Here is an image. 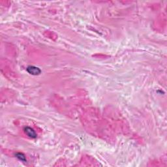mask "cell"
I'll use <instances>...</instances> for the list:
<instances>
[{
	"label": "cell",
	"mask_w": 167,
	"mask_h": 167,
	"mask_svg": "<svg viewBox=\"0 0 167 167\" xmlns=\"http://www.w3.org/2000/svg\"><path fill=\"white\" fill-rule=\"evenodd\" d=\"M26 70L29 74L34 75V76L39 75L41 73V70L39 67L35 66H28Z\"/></svg>",
	"instance_id": "cell-1"
},
{
	"label": "cell",
	"mask_w": 167,
	"mask_h": 167,
	"mask_svg": "<svg viewBox=\"0 0 167 167\" xmlns=\"http://www.w3.org/2000/svg\"><path fill=\"white\" fill-rule=\"evenodd\" d=\"M24 132L26 135H28L29 137L31 138V139H35L37 138V133H35L34 129L30 127H24Z\"/></svg>",
	"instance_id": "cell-2"
},
{
	"label": "cell",
	"mask_w": 167,
	"mask_h": 167,
	"mask_svg": "<svg viewBox=\"0 0 167 167\" xmlns=\"http://www.w3.org/2000/svg\"><path fill=\"white\" fill-rule=\"evenodd\" d=\"M15 156H16V158H18L19 160L21 161H22V162H26V161H27V159H26V156H24L23 153H16Z\"/></svg>",
	"instance_id": "cell-3"
}]
</instances>
